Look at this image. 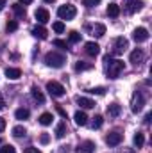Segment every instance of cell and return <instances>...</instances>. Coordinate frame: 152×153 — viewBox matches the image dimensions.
I'll return each mask as SVG.
<instances>
[{"instance_id":"4fadbf2b","label":"cell","mask_w":152,"mask_h":153,"mask_svg":"<svg viewBox=\"0 0 152 153\" xmlns=\"http://www.w3.org/2000/svg\"><path fill=\"white\" fill-rule=\"evenodd\" d=\"M143 59H145V53H143V50L141 48H136V50H132L131 52V62L132 64H141L143 62Z\"/></svg>"},{"instance_id":"7a4b0ae2","label":"cell","mask_w":152,"mask_h":153,"mask_svg":"<svg viewBox=\"0 0 152 153\" xmlns=\"http://www.w3.org/2000/svg\"><path fill=\"white\" fill-rule=\"evenodd\" d=\"M65 62H66V57L59 52H48L45 55V64L48 68H63Z\"/></svg>"},{"instance_id":"7c38bea8","label":"cell","mask_w":152,"mask_h":153,"mask_svg":"<svg viewBox=\"0 0 152 153\" xmlns=\"http://www.w3.org/2000/svg\"><path fill=\"white\" fill-rule=\"evenodd\" d=\"M84 50H86V53H88L90 57H97V55L100 53V46H99L97 43H93V41H88V43L84 45Z\"/></svg>"},{"instance_id":"836d02e7","label":"cell","mask_w":152,"mask_h":153,"mask_svg":"<svg viewBox=\"0 0 152 153\" xmlns=\"http://www.w3.org/2000/svg\"><path fill=\"white\" fill-rule=\"evenodd\" d=\"M54 46H59V48H63V50H66V48H68L66 41H63V39H54Z\"/></svg>"},{"instance_id":"ee69618b","label":"cell","mask_w":152,"mask_h":153,"mask_svg":"<svg viewBox=\"0 0 152 153\" xmlns=\"http://www.w3.org/2000/svg\"><path fill=\"white\" fill-rule=\"evenodd\" d=\"M45 4H52V2H56V0H43Z\"/></svg>"},{"instance_id":"52a82bcc","label":"cell","mask_w":152,"mask_h":153,"mask_svg":"<svg viewBox=\"0 0 152 153\" xmlns=\"http://www.w3.org/2000/svg\"><path fill=\"white\" fill-rule=\"evenodd\" d=\"M143 7V0H125L123 2V11L127 14H134Z\"/></svg>"},{"instance_id":"d6a6232c","label":"cell","mask_w":152,"mask_h":153,"mask_svg":"<svg viewBox=\"0 0 152 153\" xmlns=\"http://www.w3.org/2000/svg\"><path fill=\"white\" fill-rule=\"evenodd\" d=\"M81 36H82V34H79L77 30H72V32H70V43H79V41H81Z\"/></svg>"},{"instance_id":"83f0119b","label":"cell","mask_w":152,"mask_h":153,"mask_svg":"<svg viewBox=\"0 0 152 153\" xmlns=\"http://www.w3.org/2000/svg\"><path fill=\"white\" fill-rule=\"evenodd\" d=\"M102 123H104V119H102V116H95V117H93V121H91V128H93V130H99V128H100V126H102Z\"/></svg>"},{"instance_id":"ffe728a7","label":"cell","mask_w":152,"mask_h":153,"mask_svg":"<svg viewBox=\"0 0 152 153\" xmlns=\"http://www.w3.org/2000/svg\"><path fill=\"white\" fill-rule=\"evenodd\" d=\"M52 119H54V116L50 114V112H43V114L39 116V125H43V126H48V125H52Z\"/></svg>"},{"instance_id":"9a60e30c","label":"cell","mask_w":152,"mask_h":153,"mask_svg":"<svg viewBox=\"0 0 152 153\" xmlns=\"http://www.w3.org/2000/svg\"><path fill=\"white\" fill-rule=\"evenodd\" d=\"M34 16H36V20L39 22V25H43V23H47V22L50 20V14H48L47 9H38V11L34 13Z\"/></svg>"},{"instance_id":"484cf974","label":"cell","mask_w":152,"mask_h":153,"mask_svg":"<svg viewBox=\"0 0 152 153\" xmlns=\"http://www.w3.org/2000/svg\"><path fill=\"white\" fill-rule=\"evenodd\" d=\"M11 132H13V135H14V137H18V139H20V137H25V134H27V130H25L22 125L13 126V130H11Z\"/></svg>"},{"instance_id":"9c48e42d","label":"cell","mask_w":152,"mask_h":153,"mask_svg":"<svg viewBox=\"0 0 152 153\" xmlns=\"http://www.w3.org/2000/svg\"><path fill=\"white\" fill-rule=\"evenodd\" d=\"M122 141H123V135L120 132H109L106 135V144L108 146H118Z\"/></svg>"},{"instance_id":"8fae6325","label":"cell","mask_w":152,"mask_h":153,"mask_svg":"<svg viewBox=\"0 0 152 153\" xmlns=\"http://www.w3.org/2000/svg\"><path fill=\"white\" fill-rule=\"evenodd\" d=\"M97 144L93 141H82L79 146H77V153H95Z\"/></svg>"},{"instance_id":"cb8c5ba5","label":"cell","mask_w":152,"mask_h":153,"mask_svg":"<svg viewBox=\"0 0 152 153\" xmlns=\"http://www.w3.org/2000/svg\"><path fill=\"white\" fill-rule=\"evenodd\" d=\"M91 68H93V64H90V62H84V61H79V62H75V66H74V70H75L77 73H79V71L91 70Z\"/></svg>"},{"instance_id":"ac0fdd59","label":"cell","mask_w":152,"mask_h":153,"mask_svg":"<svg viewBox=\"0 0 152 153\" xmlns=\"http://www.w3.org/2000/svg\"><path fill=\"white\" fill-rule=\"evenodd\" d=\"M74 119H75V125H79V126H84L88 123V116H86V112H82V111H77L75 116H74Z\"/></svg>"},{"instance_id":"7402d4cb","label":"cell","mask_w":152,"mask_h":153,"mask_svg":"<svg viewBox=\"0 0 152 153\" xmlns=\"http://www.w3.org/2000/svg\"><path fill=\"white\" fill-rule=\"evenodd\" d=\"M65 135H66V123L61 121V123L56 126V137H57V139H63Z\"/></svg>"},{"instance_id":"8992f818","label":"cell","mask_w":152,"mask_h":153,"mask_svg":"<svg viewBox=\"0 0 152 153\" xmlns=\"http://www.w3.org/2000/svg\"><path fill=\"white\" fill-rule=\"evenodd\" d=\"M127 48H129V41L123 38V36H120V38H116L113 41V50L111 52H113L114 55H122Z\"/></svg>"},{"instance_id":"7bdbcfd3","label":"cell","mask_w":152,"mask_h":153,"mask_svg":"<svg viewBox=\"0 0 152 153\" xmlns=\"http://www.w3.org/2000/svg\"><path fill=\"white\" fill-rule=\"evenodd\" d=\"M4 5H5V0H0V11L4 9Z\"/></svg>"},{"instance_id":"6da1fadb","label":"cell","mask_w":152,"mask_h":153,"mask_svg":"<svg viewBox=\"0 0 152 153\" xmlns=\"http://www.w3.org/2000/svg\"><path fill=\"white\" fill-rule=\"evenodd\" d=\"M104 62H106V75H108V78H118L120 73L123 71V68H125L123 61H118V59L114 61V59H111V55H106Z\"/></svg>"},{"instance_id":"e575fe53","label":"cell","mask_w":152,"mask_h":153,"mask_svg":"<svg viewBox=\"0 0 152 153\" xmlns=\"http://www.w3.org/2000/svg\"><path fill=\"white\" fill-rule=\"evenodd\" d=\"M88 93H91V94H100V96H102V94L106 93V89H104V87H91Z\"/></svg>"},{"instance_id":"5b68a950","label":"cell","mask_w":152,"mask_h":153,"mask_svg":"<svg viewBox=\"0 0 152 153\" xmlns=\"http://www.w3.org/2000/svg\"><path fill=\"white\" fill-rule=\"evenodd\" d=\"M47 91H48L52 96H56V98H61V96H65V94H66V89H65L59 82H56V80L47 82Z\"/></svg>"},{"instance_id":"2e32d148","label":"cell","mask_w":152,"mask_h":153,"mask_svg":"<svg viewBox=\"0 0 152 153\" xmlns=\"http://www.w3.org/2000/svg\"><path fill=\"white\" fill-rule=\"evenodd\" d=\"M47 29L43 27V25H36L34 29H32V36L34 38H38V39H47Z\"/></svg>"},{"instance_id":"ba28073f","label":"cell","mask_w":152,"mask_h":153,"mask_svg":"<svg viewBox=\"0 0 152 153\" xmlns=\"http://www.w3.org/2000/svg\"><path fill=\"white\" fill-rule=\"evenodd\" d=\"M88 34H91L93 38H102L106 34V25L102 23H93V25H86Z\"/></svg>"},{"instance_id":"4316f807","label":"cell","mask_w":152,"mask_h":153,"mask_svg":"<svg viewBox=\"0 0 152 153\" xmlns=\"http://www.w3.org/2000/svg\"><path fill=\"white\" fill-rule=\"evenodd\" d=\"M132 141H134V146H136V148H141V146L145 144V137H143V134H140V132L134 134V139H132Z\"/></svg>"},{"instance_id":"b9f144b4","label":"cell","mask_w":152,"mask_h":153,"mask_svg":"<svg viewBox=\"0 0 152 153\" xmlns=\"http://www.w3.org/2000/svg\"><path fill=\"white\" fill-rule=\"evenodd\" d=\"M57 112H59V114L63 116V117H66V112H65V111H63L61 107H57Z\"/></svg>"},{"instance_id":"30bf717a","label":"cell","mask_w":152,"mask_h":153,"mask_svg":"<svg viewBox=\"0 0 152 153\" xmlns=\"http://www.w3.org/2000/svg\"><path fill=\"white\" fill-rule=\"evenodd\" d=\"M132 39H134L136 43H145V41L149 39V30H147L145 27H138V29H134V32H132Z\"/></svg>"},{"instance_id":"e0dca14e","label":"cell","mask_w":152,"mask_h":153,"mask_svg":"<svg viewBox=\"0 0 152 153\" xmlns=\"http://www.w3.org/2000/svg\"><path fill=\"white\" fill-rule=\"evenodd\" d=\"M5 76L11 78V80H18L22 76V70L20 68H7L5 70Z\"/></svg>"},{"instance_id":"74e56055","label":"cell","mask_w":152,"mask_h":153,"mask_svg":"<svg viewBox=\"0 0 152 153\" xmlns=\"http://www.w3.org/2000/svg\"><path fill=\"white\" fill-rule=\"evenodd\" d=\"M23 153H41L38 148H34V146H29V148H25V152Z\"/></svg>"},{"instance_id":"f6af8a7d","label":"cell","mask_w":152,"mask_h":153,"mask_svg":"<svg viewBox=\"0 0 152 153\" xmlns=\"http://www.w3.org/2000/svg\"><path fill=\"white\" fill-rule=\"evenodd\" d=\"M125 153H134V150H125Z\"/></svg>"},{"instance_id":"d6986e66","label":"cell","mask_w":152,"mask_h":153,"mask_svg":"<svg viewBox=\"0 0 152 153\" xmlns=\"http://www.w3.org/2000/svg\"><path fill=\"white\" fill-rule=\"evenodd\" d=\"M31 94H32V98H34L38 103H45V96H43V93L39 91L38 85H32V89H31Z\"/></svg>"},{"instance_id":"603a6c76","label":"cell","mask_w":152,"mask_h":153,"mask_svg":"<svg viewBox=\"0 0 152 153\" xmlns=\"http://www.w3.org/2000/svg\"><path fill=\"white\" fill-rule=\"evenodd\" d=\"M14 116H16V119H20V121H25V119H29V116H31V112H29V109H16V112H14Z\"/></svg>"},{"instance_id":"4dcf8cb0","label":"cell","mask_w":152,"mask_h":153,"mask_svg":"<svg viewBox=\"0 0 152 153\" xmlns=\"http://www.w3.org/2000/svg\"><path fill=\"white\" fill-rule=\"evenodd\" d=\"M52 29H54L57 34H61V32H65V23H63V22H56V23L52 25Z\"/></svg>"},{"instance_id":"d4e9b609","label":"cell","mask_w":152,"mask_h":153,"mask_svg":"<svg viewBox=\"0 0 152 153\" xmlns=\"http://www.w3.org/2000/svg\"><path fill=\"white\" fill-rule=\"evenodd\" d=\"M118 14H120V5H118V4H109V5H108V16L116 18Z\"/></svg>"},{"instance_id":"5bb4252c","label":"cell","mask_w":152,"mask_h":153,"mask_svg":"<svg viewBox=\"0 0 152 153\" xmlns=\"http://www.w3.org/2000/svg\"><path fill=\"white\" fill-rule=\"evenodd\" d=\"M75 102H77V105H81L82 109H93L95 107V102L91 98H86V96H79Z\"/></svg>"},{"instance_id":"60d3db41","label":"cell","mask_w":152,"mask_h":153,"mask_svg":"<svg viewBox=\"0 0 152 153\" xmlns=\"http://www.w3.org/2000/svg\"><path fill=\"white\" fill-rule=\"evenodd\" d=\"M4 107H5V100H4V96L0 94V111H2Z\"/></svg>"},{"instance_id":"8d00e7d4","label":"cell","mask_w":152,"mask_h":153,"mask_svg":"<svg viewBox=\"0 0 152 153\" xmlns=\"http://www.w3.org/2000/svg\"><path fill=\"white\" fill-rule=\"evenodd\" d=\"M39 143H41V144H48V143H50V135H48V134H41V135H39Z\"/></svg>"},{"instance_id":"44dd1931","label":"cell","mask_w":152,"mask_h":153,"mask_svg":"<svg viewBox=\"0 0 152 153\" xmlns=\"http://www.w3.org/2000/svg\"><path fill=\"white\" fill-rule=\"evenodd\" d=\"M120 112H122V105H118V103H111L108 107V114L111 116V117H118Z\"/></svg>"},{"instance_id":"f35d334b","label":"cell","mask_w":152,"mask_h":153,"mask_svg":"<svg viewBox=\"0 0 152 153\" xmlns=\"http://www.w3.org/2000/svg\"><path fill=\"white\" fill-rule=\"evenodd\" d=\"M4 128H5V119H4V117H0V134L4 132Z\"/></svg>"},{"instance_id":"277c9868","label":"cell","mask_w":152,"mask_h":153,"mask_svg":"<svg viewBox=\"0 0 152 153\" xmlns=\"http://www.w3.org/2000/svg\"><path fill=\"white\" fill-rule=\"evenodd\" d=\"M75 14H77V9H75V5H72V4L61 5V7L57 9V16H59L61 20H74Z\"/></svg>"},{"instance_id":"3957f363","label":"cell","mask_w":152,"mask_h":153,"mask_svg":"<svg viewBox=\"0 0 152 153\" xmlns=\"http://www.w3.org/2000/svg\"><path fill=\"white\" fill-rule=\"evenodd\" d=\"M143 105H145V96L141 94V91H134L132 98H131V111L134 114H138L143 111Z\"/></svg>"},{"instance_id":"ab89813d","label":"cell","mask_w":152,"mask_h":153,"mask_svg":"<svg viewBox=\"0 0 152 153\" xmlns=\"http://www.w3.org/2000/svg\"><path fill=\"white\" fill-rule=\"evenodd\" d=\"M18 4H20V5H29V4H32V0H20Z\"/></svg>"},{"instance_id":"d590c367","label":"cell","mask_w":152,"mask_h":153,"mask_svg":"<svg viewBox=\"0 0 152 153\" xmlns=\"http://www.w3.org/2000/svg\"><path fill=\"white\" fill-rule=\"evenodd\" d=\"M99 4H100V0H82V5H86V7H95Z\"/></svg>"},{"instance_id":"1f68e13d","label":"cell","mask_w":152,"mask_h":153,"mask_svg":"<svg viewBox=\"0 0 152 153\" xmlns=\"http://www.w3.org/2000/svg\"><path fill=\"white\" fill-rule=\"evenodd\" d=\"M0 153H16V150H14V146H11V144H2Z\"/></svg>"},{"instance_id":"f1b7e54d","label":"cell","mask_w":152,"mask_h":153,"mask_svg":"<svg viewBox=\"0 0 152 153\" xmlns=\"http://www.w3.org/2000/svg\"><path fill=\"white\" fill-rule=\"evenodd\" d=\"M13 9H14L16 16H20V18H23V16H25V7H23V5H20V4H14V5H13Z\"/></svg>"},{"instance_id":"f546056e","label":"cell","mask_w":152,"mask_h":153,"mask_svg":"<svg viewBox=\"0 0 152 153\" xmlns=\"http://www.w3.org/2000/svg\"><path fill=\"white\" fill-rule=\"evenodd\" d=\"M18 29V23L14 22V20H11V22H7V25H5V30L7 32H14Z\"/></svg>"}]
</instances>
